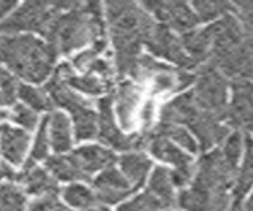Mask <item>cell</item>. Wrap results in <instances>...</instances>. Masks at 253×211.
I'll return each instance as SVG.
<instances>
[{
  "label": "cell",
  "instance_id": "cell-1",
  "mask_svg": "<svg viewBox=\"0 0 253 211\" xmlns=\"http://www.w3.org/2000/svg\"><path fill=\"white\" fill-rule=\"evenodd\" d=\"M106 16L114 45V65L121 76L131 75L141 56V46L155 27V19L133 2H108Z\"/></svg>",
  "mask_w": 253,
  "mask_h": 211
},
{
  "label": "cell",
  "instance_id": "cell-2",
  "mask_svg": "<svg viewBox=\"0 0 253 211\" xmlns=\"http://www.w3.org/2000/svg\"><path fill=\"white\" fill-rule=\"evenodd\" d=\"M44 37L47 38V43L55 46V50L63 54L105 38L101 5L97 2L78 3L71 10L59 13L47 27Z\"/></svg>",
  "mask_w": 253,
  "mask_h": 211
},
{
  "label": "cell",
  "instance_id": "cell-3",
  "mask_svg": "<svg viewBox=\"0 0 253 211\" xmlns=\"http://www.w3.org/2000/svg\"><path fill=\"white\" fill-rule=\"evenodd\" d=\"M59 51L30 35L3 37L0 42V62L32 83H42L51 75Z\"/></svg>",
  "mask_w": 253,
  "mask_h": 211
},
{
  "label": "cell",
  "instance_id": "cell-4",
  "mask_svg": "<svg viewBox=\"0 0 253 211\" xmlns=\"http://www.w3.org/2000/svg\"><path fill=\"white\" fill-rule=\"evenodd\" d=\"M193 97L198 108L218 121H226L228 114V81L226 76L212 64L200 67Z\"/></svg>",
  "mask_w": 253,
  "mask_h": 211
},
{
  "label": "cell",
  "instance_id": "cell-5",
  "mask_svg": "<svg viewBox=\"0 0 253 211\" xmlns=\"http://www.w3.org/2000/svg\"><path fill=\"white\" fill-rule=\"evenodd\" d=\"M75 2H26L16 10L10 18L0 22L3 34H18L22 30H34L43 34L51 26L54 18L62 11L73 8Z\"/></svg>",
  "mask_w": 253,
  "mask_h": 211
},
{
  "label": "cell",
  "instance_id": "cell-6",
  "mask_svg": "<svg viewBox=\"0 0 253 211\" xmlns=\"http://www.w3.org/2000/svg\"><path fill=\"white\" fill-rule=\"evenodd\" d=\"M237 168L229 165L220 150L206 153L196 165L192 186L206 192H229L234 186Z\"/></svg>",
  "mask_w": 253,
  "mask_h": 211
},
{
  "label": "cell",
  "instance_id": "cell-7",
  "mask_svg": "<svg viewBox=\"0 0 253 211\" xmlns=\"http://www.w3.org/2000/svg\"><path fill=\"white\" fill-rule=\"evenodd\" d=\"M149 151L152 153L154 158L158 160L171 163L174 167L171 170V178L176 187H184L188 183L193 181L196 167L193 165L192 156L182 151V148L174 145L171 140L160 137L150 132L149 134V143H147Z\"/></svg>",
  "mask_w": 253,
  "mask_h": 211
},
{
  "label": "cell",
  "instance_id": "cell-8",
  "mask_svg": "<svg viewBox=\"0 0 253 211\" xmlns=\"http://www.w3.org/2000/svg\"><path fill=\"white\" fill-rule=\"evenodd\" d=\"M113 104V96L103 97L98 102V138L105 145L117 151H138L141 148L147 146L149 135L142 134V132L134 135H125L117 127Z\"/></svg>",
  "mask_w": 253,
  "mask_h": 211
},
{
  "label": "cell",
  "instance_id": "cell-9",
  "mask_svg": "<svg viewBox=\"0 0 253 211\" xmlns=\"http://www.w3.org/2000/svg\"><path fill=\"white\" fill-rule=\"evenodd\" d=\"M142 8L147 13H152L160 21V24H165L172 32H179L180 35L195 30L198 22H200L192 5L185 2H177V0H172V2L150 0V2L142 3Z\"/></svg>",
  "mask_w": 253,
  "mask_h": 211
},
{
  "label": "cell",
  "instance_id": "cell-10",
  "mask_svg": "<svg viewBox=\"0 0 253 211\" xmlns=\"http://www.w3.org/2000/svg\"><path fill=\"white\" fill-rule=\"evenodd\" d=\"M144 45L154 56L169 60L182 70H192L196 67L195 62L187 56L180 38L176 37V34L169 27L160 24V22L155 24Z\"/></svg>",
  "mask_w": 253,
  "mask_h": 211
},
{
  "label": "cell",
  "instance_id": "cell-11",
  "mask_svg": "<svg viewBox=\"0 0 253 211\" xmlns=\"http://www.w3.org/2000/svg\"><path fill=\"white\" fill-rule=\"evenodd\" d=\"M177 205L184 211H236L237 205L229 192H206L196 187L180 191Z\"/></svg>",
  "mask_w": 253,
  "mask_h": 211
},
{
  "label": "cell",
  "instance_id": "cell-12",
  "mask_svg": "<svg viewBox=\"0 0 253 211\" xmlns=\"http://www.w3.org/2000/svg\"><path fill=\"white\" fill-rule=\"evenodd\" d=\"M226 121L234 127L253 129V81L234 80Z\"/></svg>",
  "mask_w": 253,
  "mask_h": 211
},
{
  "label": "cell",
  "instance_id": "cell-13",
  "mask_svg": "<svg viewBox=\"0 0 253 211\" xmlns=\"http://www.w3.org/2000/svg\"><path fill=\"white\" fill-rule=\"evenodd\" d=\"M95 195L100 205H113L124 199H126L133 192L134 187L124 176L122 171L114 167H108L93 179Z\"/></svg>",
  "mask_w": 253,
  "mask_h": 211
},
{
  "label": "cell",
  "instance_id": "cell-14",
  "mask_svg": "<svg viewBox=\"0 0 253 211\" xmlns=\"http://www.w3.org/2000/svg\"><path fill=\"white\" fill-rule=\"evenodd\" d=\"M187 127L195 135L198 145H200V150L203 151H209L215 145L223 143L226 137L231 134L228 126H225L223 122L203 111Z\"/></svg>",
  "mask_w": 253,
  "mask_h": 211
},
{
  "label": "cell",
  "instance_id": "cell-15",
  "mask_svg": "<svg viewBox=\"0 0 253 211\" xmlns=\"http://www.w3.org/2000/svg\"><path fill=\"white\" fill-rule=\"evenodd\" d=\"M73 162L76 163L78 170L81 171L84 179H89L92 173L98 170H105L108 167H113L116 160L114 153H111L106 148H101L97 145H87L81 146L73 154H70Z\"/></svg>",
  "mask_w": 253,
  "mask_h": 211
},
{
  "label": "cell",
  "instance_id": "cell-16",
  "mask_svg": "<svg viewBox=\"0 0 253 211\" xmlns=\"http://www.w3.org/2000/svg\"><path fill=\"white\" fill-rule=\"evenodd\" d=\"M117 119L124 130H128L136 121V110L141 102V89L133 83H122L113 94Z\"/></svg>",
  "mask_w": 253,
  "mask_h": 211
},
{
  "label": "cell",
  "instance_id": "cell-17",
  "mask_svg": "<svg viewBox=\"0 0 253 211\" xmlns=\"http://www.w3.org/2000/svg\"><path fill=\"white\" fill-rule=\"evenodd\" d=\"M54 76H57L59 80L67 83L71 89H78L81 92L89 94V96H100L101 92H105L106 89L111 88L109 80H103L100 76L89 75V73L76 75L73 72V67L70 64L59 65V68L54 72Z\"/></svg>",
  "mask_w": 253,
  "mask_h": 211
},
{
  "label": "cell",
  "instance_id": "cell-18",
  "mask_svg": "<svg viewBox=\"0 0 253 211\" xmlns=\"http://www.w3.org/2000/svg\"><path fill=\"white\" fill-rule=\"evenodd\" d=\"M29 140V135L21 129H13L10 126L0 127V151L13 165H21L27 153Z\"/></svg>",
  "mask_w": 253,
  "mask_h": 211
},
{
  "label": "cell",
  "instance_id": "cell-19",
  "mask_svg": "<svg viewBox=\"0 0 253 211\" xmlns=\"http://www.w3.org/2000/svg\"><path fill=\"white\" fill-rule=\"evenodd\" d=\"M180 42L187 56L195 62V65L208 64L212 53V35L209 27H204L200 30H192L184 35H180Z\"/></svg>",
  "mask_w": 253,
  "mask_h": 211
},
{
  "label": "cell",
  "instance_id": "cell-20",
  "mask_svg": "<svg viewBox=\"0 0 253 211\" xmlns=\"http://www.w3.org/2000/svg\"><path fill=\"white\" fill-rule=\"evenodd\" d=\"M253 187V138L247 135L244 138V160L241 168L237 170L236 181L233 186V199L236 205H241V200Z\"/></svg>",
  "mask_w": 253,
  "mask_h": 211
},
{
  "label": "cell",
  "instance_id": "cell-21",
  "mask_svg": "<svg viewBox=\"0 0 253 211\" xmlns=\"http://www.w3.org/2000/svg\"><path fill=\"white\" fill-rule=\"evenodd\" d=\"M21 181L24 183V187L29 194H34V195H57V183L55 179L47 173L46 170L43 168H38V167H24V171L19 175Z\"/></svg>",
  "mask_w": 253,
  "mask_h": 211
},
{
  "label": "cell",
  "instance_id": "cell-22",
  "mask_svg": "<svg viewBox=\"0 0 253 211\" xmlns=\"http://www.w3.org/2000/svg\"><path fill=\"white\" fill-rule=\"evenodd\" d=\"M119 163H121V171L124 173V176L128 179L134 189L146 183L147 173L150 167H152L150 159L142 153L125 154L119 159Z\"/></svg>",
  "mask_w": 253,
  "mask_h": 211
},
{
  "label": "cell",
  "instance_id": "cell-23",
  "mask_svg": "<svg viewBox=\"0 0 253 211\" xmlns=\"http://www.w3.org/2000/svg\"><path fill=\"white\" fill-rule=\"evenodd\" d=\"M49 119V142L55 153H65L71 148L70 121L65 114L52 113Z\"/></svg>",
  "mask_w": 253,
  "mask_h": 211
},
{
  "label": "cell",
  "instance_id": "cell-24",
  "mask_svg": "<svg viewBox=\"0 0 253 211\" xmlns=\"http://www.w3.org/2000/svg\"><path fill=\"white\" fill-rule=\"evenodd\" d=\"M147 191L171 207H174V203L177 202L174 197V183L171 178V171L165 167H157L152 171V175L149 178Z\"/></svg>",
  "mask_w": 253,
  "mask_h": 211
},
{
  "label": "cell",
  "instance_id": "cell-25",
  "mask_svg": "<svg viewBox=\"0 0 253 211\" xmlns=\"http://www.w3.org/2000/svg\"><path fill=\"white\" fill-rule=\"evenodd\" d=\"M154 134L165 137L171 140L174 145H177L179 148H184L188 153H198L200 145H198L195 135L190 130H187L182 126H174V124H158L157 127H154Z\"/></svg>",
  "mask_w": 253,
  "mask_h": 211
},
{
  "label": "cell",
  "instance_id": "cell-26",
  "mask_svg": "<svg viewBox=\"0 0 253 211\" xmlns=\"http://www.w3.org/2000/svg\"><path fill=\"white\" fill-rule=\"evenodd\" d=\"M75 135L76 140H90L98 135V114L92 110V106H84L73 114Z\"/></svg>",
  "mask_w": 253,
  "mask_h": 211
},
{
  "label": "cell",
  "instance_id": "cell-27",
  "mask_svg": "<svg viewBox=\"0 0 253 211\" xmlns=\"http://www.w3.org/2000/svg\"><path fill=\"white\" fill-rule=\"evenodd\" d=\"M63 199H65L67 203H70L71 207L84 210V211L101 207L97 195H95V191L87 189L85 186H81V184L67 186L65 189H63Z\"/></svg>",
  "mask_w": 253,
  "mask_h": 211
},
{
  "label": "cell",
  "instance_id": "cell-28",
  "mask_svg": "<svg viewBox=\"0 0 253 211\" xmlns=\"http://www.w3.org/2000/svg\"><path fill=\"white\" fill-rule=\"evenodd\" d=\"M46 167L51 171L54 178L62 181H75V179H84L81 171L78 170L76 163L71 156H52L46 160Z\"/></svg>",
  "mask_w": 253,
  "mask_h": 211
},
{
  "label": "cell",
  "instance_id": "cell-29",
  "mask_svg": "<svg viewBox=\"0 0 253 211\" xmlns=\"http://www.w3.org/2000/svg\"><path fill=\"white\" fill-rule=\"evenodd\" d=\"M192 8L200 22H209L217 18H223L233 13V5L225 2H212V0H198L193 2Z\"/></svg>",
  "mask_w": 253,
  "mask_h": 211
},
{
  "label": "cell",
  "instance_id": "cell-30",
  "mask_svg": "<svg viewBox=\"0 0 253 211\" xmlns=\"http://www.w3.org/2000/svg\"><path fill=\"white\" fill-rule=\"evenodd\" d=\"M171 210H172L171 205L155 197L149 191L139 194L138 197H134L133 200L124 203L122 207L117 208V211H171Z\"/></svg>",
  "mask_w": 253,
  "mask_h": 211
},
{
  "label": "cell",
  "instance_id": "cell-31",
  "mask_svg": "<svg viewBox=\"0 0 253 211\" xmlns=\"http://www.w3.org/2000/svg\"><path fill=\"white\" fill-rule=\"evenodd\" d=\"M26 195L13 183L0 184V211H24Z\"/></svg>",
  "mask_w": 253,
  "mask_h": 211
},
{
  "label": "cell",
  "instance_id": "cell-32",
  "mask_svg": "<svg viewBox=\"0 0 253 211\" xmlns=\"http://www.w3.org/2000/svg\"><path fill=\"white\" fill-rule=\"evenodd\" d=\"M18 97L26 102V104L35 111H47L52 108V100L49 99V96L44 92V89H35L32 86H19V91H18Z\"/></svg>",
  "mask_w": 253,
  "mask_h": 211
},
{
  "label": "cell",
  "instance_id": "cell-33",
  "mask_svg": "<svg viewBox=\"0 0 253 211\" xmlns=\"http://www.w3.org/2000/svg\"><path fill=\"white\" fill-rule=\"evenodd\" d=\"M165 65L166 64H162L152 56H142L141 54L130 76H133L139 83H149L162 68H165Z\"/></svg>",
  "mask_w": 253,
  "mask_h": 211
},
{
  "label": "cell",
  "instance_id": "cell-34",
  "mask_svg": "<svg viewBox=\"0 0 253 211\" xmlns=\"http://www.w3.org/2000/svg\"><path fill=\"white\" fill-rule=\"evenodd\" d=\"M220 151L229 165L237 168V163H239L241 156L244 153V138L241 135V132H233V134H229L225 140L223 146L220 148Z\"/></svg>",
  "mask_w": 253,
  "mask_h": 211
},
{
  "label": "cell",
  "instance_id": "cell-35",
  "mask_svg": "<svg viewBox=\"0 0 253 211\" xmlns=\"http://www.w3.org/2000/svg\"><path fill=\"white\" fill-rule=\"evenodd\" d=\"M47 126H49V119H44L38 129L34 150H32V154H30V160L27 162L26 167H34L37 160H42L47 156V151H49V143H51L49 135H47Z\"/></svg>",
  "mask_w": 253,
  "mask_h": 211
},
{
  "label": "cell",
  "instance_id": "cell-36",
  "mask_svg": "<svg viewBox=\"0 0 253 211\" xmlns=\"http://www.w3.org/2000/svg\"><path fill=\"white\" fill-rule=\"evenodd\" d=\"M0 116H2V118H10L11 121H14L16 124H19V126H22V127H26L27 130L35 129L37 122H38L35 111L32 110V108H27L24 105H14L10 113L2 111Z\"/></svg>",
  "mask_w": 253,
  "mask_h": 211
},
{
  "label": "cell",
  "instance_id": "cell-37",
  "mask_svg": "<svg viewBox=\"0 0 253 211\" xmlns=\"http://www.w3.org/2000/svg\"><path fill=\"white\" fill-rule=\"evenodd\" d=\"M105 50H106V40H105V38H100V40H97L92 45V48L76 54V56L73 57V65L78 70H81V72H85L92 62L95 59H98L101 56V53Z\"/></svg>",
  "mask_w": 253,
  "mask_h": 211
},
{
  "label": "cell",
  "instance_id": "cell-38",
  "mask_svg": "<svg viewBox=\"0 0 253 211\" xmlns=\"http://www.w3.org/2000/svg\"><path fill=\"white\" fill-rule=\"evenodd\" d=\"M18 81L6 70L0 68V105H11L18 97Z\"/></svg>",
  "mask_w": 253,
  "mask_h": 211
},
{
  "label": "cell",
  "instance_id": "cell-39",
  "mask_svg": "<svg viewBox=\"0 0 253 211\" xmlns=\"http://www.w3.org/2000/svg\"><path fill=\"white\" fill-rule=\"evenodd\" d=\"M29 211H71V210L63 207L59 202L57 195L52 194V195H43V197L32 202L29 207ZM89 211H108V210L105 207H98V208H93Z\"/></svg>",
  "mask_w": 253,
  "mask_h": 211
},
{
  "label": "cell",
  "instance_id": "cell-40",
  "mask_svg": "<svg viewBox=\"0 0 253 211\" xmlns=\"http://www.w3.org/2000/svg\"><path fill=\"white\" fill-rule=\"evenodd\" d=\"M154 116H155V104L152 100H147L144 105L141 108V113H139V119L142 124V134L149 135L150 132L154 130L152 127V122H154Z\"/></svg>",
  "mask_w": 253,
  "mask_h": 211
},
{
  "label": "cell",
  "instance_id": "cell-41",
  "mask_svg": "<svg viewBox=\"0 0 253 211\" xmlns=\"http://www.w3.org/2000/svg\"><path fill=\"white\" fill-rule=\"evenodd\" d=\"M16 6L14 0H0V19H2L6 13H10Z\"/></svg>",
  "mask_w": 253,
  "mask_h": 211
},
{
  "label": "cell",
  "instance_id": "cell-42",
  "mask_svg": "<svg viewBox=\"0 0 253 211\" xmlns=\"http://www.w3.org/2000/svg\"><path fill=\"white\" fill-rule=\"evenodd\" d=\"M14 171L6 165V163L0 162V179L2 178H8V179H14Z\"/></svg>",
  "mask_w": 253,
  "mask_h": 211
},
{
  "label": "cell",
  "instance_id": "cell-43",
  "mask_svg": "<svg viewBox=\"0 0 253 211\" xmlns=\"http://www.w3.org/2000/svg\"><path fill=\"white\" fill-rule=\"evenodd\" d=\"M236 211H253V194L249 197V200L244 203V205H239L237 207Z\"/></svg>",
  "mask_w": 253,
  "mask_h": 211
}]
</instances>
